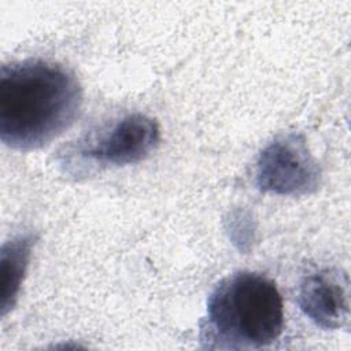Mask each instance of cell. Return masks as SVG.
<instances>
[{
    "label": "cell",
    "instance_id": "obj_1",
    "mask_svg": "<svg viewBox=\"0 0 351 351\" xmlns=\"http://www.w3.org/2000/svg\"><path fill=\"white\" fill-rule=\"evenodd\" d=\"M81 106V84L59 63L27 59L0 70V138L12 149L47 145L75 122Z\"/></svg>",
    "mask_w": 351,
    "mask_h": 351
},
{
    "label": "cell",
    "instance_id": "obj_2",
    "mask_svg": "<svg viewBox=\"0 0 351 351\" xmlns=\"http://www.w3.org/2000/svg\"><path fill=\"white\" fill-rule=\"evenodd\" d=\"M284 326V307L276 284L254 271L222 278L207 300L200 341L210 350H251L270 346Z\"/></svg>",
    "mask_w": 351,
    "mask_h": 351
},
{
    "label": "cell",
    "instance_id": "obj_3",
    "mask_svg": "<svg viewBox=\"0 0 351 351\" xmlns=\"http://www.w3.org/2000/svg\"><path fill=\"white\" fill-rule=\"evenodd\" d=\"M160 141L156 121L145 114H128L108 126L82 136L60 152L62 166L73 176L144 160Z\"/></svg>",
    "mask_w": 351,
    "mask_h": 351
},
{
    "label": "cell",
    "instance_id": "obj_4",
    "mask_svg": "<svg viewBox=\"0 0 351 351\" xmlns=\"http://www.w3.org/2000/svg\"><path fill=\"white\" fill-rule=\"evenodd\" d=\"M322 171L302 133L289 132L273 138L259 154L255 180L259 191L280 196L314 193Z\"/></svg>",
    "mask_w": 351,
    "mask_h": 351
},
{
    "label": "cell",
    "instance_id": "obj_5",
    "mask_svg": "<svg viewBox=\"0 0 351 351\" xmlns=\"http://www.w3.org/2000/svg\"><path fill=\"white\" fill-rule=\"evenodd\" d=\"M298 304L317 326L337 329L348 322V278L336 269L306 276L298 292Z\"/></svg>",
    "mask_w": 351,
    "mask_h": 351
},
{
    "label": "cell",
    "instance_id": "obj_6",
    "mask_svg": "<svg viewBox=\"0 0 351 351\" xmlns=\"http://www.w3.org/2000/svg\"><path fill=\"white\" fill-rule=\"evenodd\" d=\"M37 236L33 233H21L5 241L0 251V274H1V302L0 310L4 317L16 303L26 269L29 266L32 251Z\"/></svg>",
    "mask_w": 351,
    "mask_h": 351
},
{
    "label": "cell",
    "instance_id": "obj_7",
    "mask_svg": "<svg viewBox=\"0 0 351 351\" xmlns=\"http://www.w3.org/2000/svg\"><path fill=\"white\" fill-rule=\"evenodd\" d=\"M229 237L237 244L240 251H247L251 241L254 240V229L251 218L247 213L234 211L229 219Z\"/></svg>",
    "mask_w": 351,
    "mask_h": 351
}]
</instances>
